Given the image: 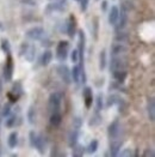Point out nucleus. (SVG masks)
<instances>
[{"label":"nucleus","instance_id":"nucleus-35","mask_svg":"<svg viewBox=\"0 0 155 157\" xmlns=\"http://www.w3.org/2000/svg\"><path fill=\"white\" fill-rule=\"evenodd\" d=\"M80 2H81L80 10H81L82 12H85V11L87 10V6H88V2H90V0H80Z\"/></svg>","mask_w":155,"mask_h":157},{"label":"nucleus","instance_id":"nucleus-18","mask_svg":"<svg viewBox=\"0 0 155 157\" xmlns=\"http://www.w3.org/2000/svg\"><path fill=\"white\" fill-rule=\"evenodd\" d=\"M52 59V53L50 51H45V52L42 54V56H41V65L48 66L50 64Z\"/></svg>","mask_w":155,"mask_h":157},{"label":"nucleus","instance_id":"nucleus-39","mask_svg":"<svg viewBox=\"0 0 155 157\" xmlns=\"http://www.w3.org/2000/svg\"><path fill=\"white\" fill-rule=\"evenodd\" d=\"M132 155V152H131V150L130 149H125L123 152H121V156H131Z\"/></svg>","mask_w":155,"mask_h":157},{"label":"nucleus","instance_id":"nucleus-29","mask_svg":"<svg viewBox=\"0 0 155 157\" xmlns=\"http://www.w3.org/2000/svg\"><path fill=\"white\" fill-rule=\"evenodd\" d=\"M96 107H97V110H102L103 109V95L99 94L97 96V100H96Z\"/></svg>","mask_w":155,"mask_h":157},{"label":"nucleus","instance_id":"nucleus-25","mask_svg":"<svg viewBox=\"0 0 155 157\" xmlns=\"http://www.w3.org/2000/svg\"><path fill=\"white\" fill-rule=\"evenodd\" d=\"M11 92H13L17 97L22 96V95H23V86H22V84H20L19 82H16V84L13 85V89Z\"/></svg>","mask_w":155,"mask_h":157},{"label":"nucleus","instance_id":"nucleus-41","mask_svg":"<svg viewBox=\"0 0 155 157\" xmlns=\"http://www.w3.org/2000/svg\"><path fill=\"white\" fill-rule=\"evenodd\" d=\"M106 9H107V1L104 0L102 2V11H106Z\"/></svg>","mask_w":155,"mask_h":157},{"label":"nucleus","instance_id":"nucleus-32","mask_svg":"<svg viewBox=\"0 0 155 157\" xmlns=\"http://www.w3.org/2000/svg\"><path fill=\"white\" fill-rule=\"evenodd\" d=\"M100 121H102V118H100L99 115H96V117L91 118L90 125L91 126H97V125H99V124H100Z\"/></svg>","mask_w":155,"mask_h":157},{"label":"nucleus","instance_id":"nucleus-9","mask_svg":"<svg viewBox=\"0 0 155 157\" xmlns=\"http://www.w3.org/2000/svg\"><path fill=\"white\" fill-rule=\"evenodd\" d=\"M84 101H85L86 108L90 109L93 103V91H92V88L90 86H86L84 89Z\"/></svg>","mask_w":155,"mask_h":157},{"label":"nucleus","instance_id":"nucleus-31","mask_svg":"<svg viewBox=\"0 0 155 157\" xmlns=\"http://www.w3.org/2000/svg\"><path fill=\"white\" fill-rule=\"evenodd\" d=\"M16 124V115L14 114H10L9 115V119L6 120V127H12L13 125Z\"/></svg>","mask_w":155,"mask_h":157},{"label":"nucleus","instance_id":"nucleus-33","mask_svg":"<svg viewBox=\"0 0 155 157\" xmlns=\"http://www.w3.org/2000/svg\"><path fill=\"white\" fill-rule=\"evenodd\" d=\"M70 60L73 63H78L79 61V52H78V49H74L73 52L70 53Z\"/></svg>","mask_w":155,"mask_h":157},{"label":"nucleus","instance_id":"nucleus-21","mask_svg":"<svg viewBox=\"0 0 155 157\" xmlns=\"http://www.w3.org/2000/svg\"><path fill=\"white\" fill-rule=\"evenodd\" d=\"M70 75H72V79L74 83H79L80 82V77H81V71H80V67L78 65H75L73 67V70L70 71Z\"/></svg>","mask_w":155,"mask_h":157},{"label":"nucleus","instance_id":"nucleus-4","mask_svg":"<svg viewBox=\"0 0 155 157\" xmlns=\"http://www.w3.org/2000/svg\"><path fill=\"white\" fill-rule=\"evenodd\" d=\"M56 71H57L59 77L62 79L63 83H66V84H70L72 83V75H70V70H69L68 66L61 64V65L57 66Z\"/></svg>","mask_w":155,"mask_h":157},{"label":"nucleus","instance_id":"nucleus-24","mask_svg":"<svg viewBox=\"0 0 155 157\" xmlns=\"http://www.w3.org/2000/svg\"><path fill=\"white\" fill-rule=\"evenodd\" d=\"M127 51V48L123 46V44H114L112 46V48H111V53H112V55L115 56V55H119L121 53H124Z\"/></svg>","mask_w":155,"mask_h":157},{"label":"nucleus","instance_id":"nucleus-27","mask_svg":"<svg viewBox=\"0 0 155 157\" xmlns=\"http://www.w3.org/2000/svg\"><path fill=\"white\" fill-rule=\"evenodd\" d=\"M105 66H106V52L103 49L100 52V55H99V68L103 71Z\"/></svg>","mask_w":155,"mask_h":157},{"label":"nucleus","instance_id":"nucleus-2","mask_svg":"<svg viewBox=\"0 0 155 157\" xmlns=\"http://www.w3.org/2000/svg\"><path fill=\"white\" fill-rule=\"evenodd\" d=\"M30 144L32 145L34 147H36L41 154H43L44 150H45V142H44L43 137L37 134V133H35V131L30 132Z\"/></svg>","mask_w":155,"mask_h":157},{"label":"nucleus","instance_id":"nucleus-11","mask_svg":"<svg viewBox=\"0 0 155 157\" xmlns=\"http://www.w3.org/2000/svg\"><path fill=\"white\" fill-rule=\"evenodd\" d=\"M119 105V109L122 108H124V105H125V102H124V100L122 98V97H119L118 95H111V96H109V100H107V105L109 107H111V105Z\"/></svg>","mask_w":155,"mask_h":157},{"label":"nucleus","instance_id":"nucleus-26","mask_svg":"<svg viewBox=\"0 0 155 157\" xmlns=\"http://www.w3.org/2000/svg\"><path fill=\"white\" fill-rule=\"evenodd\" d=\"M98 146H99L98 140H97V139H93L90 144H88V146H87V152H88V154H93V152H96V151L98 150Z\"/></svg>","mask_w":155,"mask_h":157},{"label":"nucleus","instance_id":"nucleus-13","mask_svg":"<svg viewBox=\"0 0 155 157\" xmlns=\"http://www.w3.org/2000/svg\"><path fill=\"white\" fill-rule=\"evenodd\" d=\"M118 25H117V30H122L125 24H127V22H128V12L127 11H124L123 9H121V12H119V16H118Z\"/></svg>","mask_w":155,"mask_h":157},{"label":"nucleus","instance_id":"nucleus-8","mask_svg":"<svg viewBox=\"0 0 155 157\" xmlns=\"http://www.w3.org/2000/svg\"><path fill=\"white\" fill-rule=\"evenodd\" d=\"M107 132H109V137L111 139H115L119 136L121 133V125H119V121L118 120H115L114 122H111L109 125V128H107Z\"/></svg>","mask_w":155,"mask_h":157},{"label":"nucleus","instance_id":"nucleus-22","mask_svg":"<svg viewBox=\"0 0 155 157\" xmlns=\"http://www.w3.org/2000/svg\"><path fill=\"white\" fill-rule=\"evenodd\" d=\"M84 152H85V147L81 146V145L75 144L73 146V151H72V156L74 157H82L84 156Z\"/></svg>","mask_w":155,"mask_h":157},{"label":"nucleus","instance_id":"nucleus-20","mask_svg":"<svg viewBox=\"0 0 155 157\" xmlns=\"http://www.w3.org/2000/svg\"><path fill=\"white\" fill-rule=\"evenodd\" d=\"M35 53H36V49H35L34 46H25L26 60H29V61H34V59H35Z\"/></svg>","mask_w":155,"mask_h":157},{"label":"nucleus","instance_id":"nucleus-6","mask_svg":"<svg viewBox=\"0 0 155 157\" xmlns=\"http://www.w3.org/2000/svg\"><path fill=\"white\" fill-rule=\"evenodd\" d=\"M13 70H14V65H13V59L10 54H7V59H6V64L4 67V78L7 82H10L13 77Z\"/></svg>","mask_w":155,"mask_h":157},{"label":"nucleus","instance_id":"nucleus-23","mask_svg":"<svg viewBox=\"0 0 155 157\" xmlns=\"http://www.w3.org/2000/svg\"><path fill=\"white\" fill-rule=\"evenodd\" d=\"M18 143V133L17 132H12L10 136H9V140H7V144L9 146L13 149V147H16V145Z\"/></svg>","mask_w":155,"mask_h":157},{"label":"nucleus","instance_id":"nucleus-7","mask_svg":"<svg viewBox=\"0 0 155 157\" xmlns=\"http://www.w3.org/2000/svg\"><path fill=\"white\" fill-rule=\"evenodd\" d=\"M125 70V63L123 59L121 58H117L116 55L112 58L111 60V64H110V71L114 72V71H124Z\"/></svg>","mask_w":155,"mask_h":157},{"label":"nucleus","instance_id":"nucleus-17","mask_svg":"<svg viewBox=\"0 0 155 157\" xmlns=\"http://www.w3.org/2000/svg\"><path fill=\"white\" fill-rule=\"evenodd\" d=\"M78 138H79V131L78 130H72L68 134V145L70 147H73L78 143Z\"/></svg>","mask_w":155,"mask_h":157},{"label":"nucleus","instance_id":"nucleus-28","mask_svg":"<svg viewBox=\"0 0 155 157\" xmlns=\"http://www.w3.org/2000/svg\"><path fill=\"white\" fill-rule=\"evenodd\" d=\"M27 118H29V121L30 124H34L36 121V110L34 109V107H31L29 109V113H27Z\"/></svg>","mask_w":155,"mask_h":157},{"label":"nucleus","instance_id":"nucleus-40","mask_svg":"<svg viewBox=\"0 0 155 157\" xmlns=\"http://www.w3.org/2000/svg\"><path fill=\"white\" fill-rule=\"evenodd\" d=\"M128 39L127 36H124V34H119V36H116V40H118V41H125V40Z\"/></svg>","mask_w":155,"mask_h":157},{"label":"nucleus","instance_id":"nucleus-38","mask_svg":"<svg viewBox=\"0 0 155 157\" xmlns=\"http://www.w3.org/2000/svg\"><path fill=\"white\" fill-rule=\"evenodd\" d=\"M73 125H74L77 128H79V127L82 125V121H81V119H80V118H75V119H74V121H73Z\"/></svg>","mask_w":155,"mask_h":157},{"label":"nucleus","instance_id":"nucleus-3","mask_svg":"<svg viewBox=\"0 0 155 157\" xmlns=\"http://www.w3.org/2000/svg\"><path fill=\"white\" fill-rule=\"evenodd\" d=\"M68 47L69 43L68 41H60L57 47H56V58L60 61H65L68 56Z\"/></svg>","mask_w":155,"mask_h":157},{"label":"nucleus","instance_id":"nucleus-19","mask_svg":"<svg viewBox=\"0 0 155 157\" xmlns=\"http://www.w3.org/2000/svg\"><path fill=\"white\" fill-rule=\"evenodd\" d=\"M112 76H114V78L116 79L119 84H123L125 78H127V71L125 70L124 71H114Z\"/></svg>","mask_w":155,"mask_h":157},{"label":"nucleus","instance_id":"nucleus-34","mask_svg":"<svg viewBox=\"0 0 155 157\" xmlns=\"http://www.w3.org/2000/svg\"><path fill=\"white\" fill-rule=\"evenodd\" d=\"M10 114H11V107H10V105H5L2 107V115L9 117Z\"/></svg>","mask_w":155,"mask_h":157},{"label":"nucleus","instance_id":"nucleus-30","mask_svg":"<svg viewBox=\"0 0 155 157\" xmlns=\"http://www.w3.org/2000/svg\"><path fill=\"white\" fill-rule=\"evenodd\" d=\"M1 48H2V51L6 54H10V42H9V40H2Z\"/></svg>","mask_w":155,"mask_h":157},{"label":"nucleus","instance_id":"nucleus-42","mask_svg":"<svg viewBox=\"0 0 155 157\" xmlns=\"http://www.w3.org/2000/svg\"><path fill=\"white\" fill-rule=\"evenodd\" d=\"M0 91H1V83H0Z\"/></svg>","mask_w":155,"mask_h":157},{"label":"nucleus","instance_id":"nucleus-16","mask_svg":"<svg viewBox=\"0 0 155 157\" xmlns=\"http://www.w3.org/2000/svg\"><path fill=\"white\" fill-rule=\"evenodd\" d=\"M49 121H50V124H52V126H55V127L60 126V124H61V121H62V115H61V113H60V112L52 113Z\"/></svg>","mask_w":155,"mask_h":157},{"label":"nucleus","instance_id":"nucleus-1","mask_svg":"<svg viewBox=\"0 0 155 157\" xmlns=\"http://www.w3.org/2000/svg\"><path fill=\"white\" fill-rule=\"evenodd\" d=\"M61 102H62V94L61 92H54L49 96L48 101V108L50 113L60 112L61 109Z\"/></svg>","mask_w":155,"mask_h":157},{"label":"nucleus","instance_id":"nucleus-15","mask_svg":"<svg viewBox=\"0 0 155 157\" xmlns=\"http://www.w3.org/2000/svg\"><path fill=\"white\" fill-rule=\"evenodd\" d=\"M148 117H149V120L150 121H154L155 120V101H154V97H150L148 100Z\"/></svg>","mask_w":155,"mask_h":157},{"label":"nucleus","instance_id":"nucleus-5","mask_svg":"<svg viewBox=\"0 0 155 157\" xmlns=\"http://www.w3.org/2000/svg\"><path fill=\"white\" fill-rule=\"evenodd\" d=\"M45 36V31L43 28L41 26H35V28H31L26 31V37L30 40H34V41H38L42 40Z\"/></svg>","mask_w":155,"mask_h":157},{"label":"nucleus","instance_id":"nucleus-10","mask_svg":"<svg viewBox=\"0 0 155 157\" xmlns=\"http://www.w3.org/2000/svg\"><path fill=\"white\" fill-rule=\"evenodd\" d=\"M75 30H77V22L74 19V17L70 16L69 19H68V22H67V29H66V31H67V34H68L69 37H74L75 36Z\"/></svg>","mask_w":155,"mask_h":157},{"label":"nucleus","instance_id":"nucleus-37","mask_svg":"<svg viewBox=\"0 0 155 157\" xmlns=\"http://www.w3.org/2000/svg\"><path fill=\"white\" fill-rule=\"evenodd\" d=\"M7 97H9V100H10V102H16L17 100H18V97L13 94V92H9L7 94Z\"/></svg>","mask_w":155,"mask_h":157},{"label":"nucleus","instance_id":"nucleus-43","mask_svg":"<svg viewBox=\"0 0 155 157\" xmlns=\"http://www.w3.org/2000/svg\"><path fill=\"white\" fill-rule=\"evenodd\" d=\"M75 1H80V0H75Z\"/></svg>","mask_w":155,"mask_h":157},{"label":"nucleus","instance_id":"nucleus-36","mask_svg":"<svg viewBox=\"0 0 155 157\" xmlns=\"http://www.w3.org/2000/svg\"><path fill=\"white\" fill-rule=\"evenodd\" d=\"M148 156H150V157L155 156L154 151H153L152 149H147V150H144V152H143V157H148Z\"/></svg>","mask_w":155,"mask_h":157},{"label":"nucleus","instance_id":"nucleus-12","mask_svg":"<svg viewBox=\"0 0 155 157\" xmlns=\"http://www.w3.org/2000/svg\"><path fill=\"white\" fill-rule=\"evenodd\" d=\"M122 140H118V139H112L111 143H110V154L112 156H118L119 151H121V147H122Z\"/></svg>","mask_w":155,"mask_h":157},{"label":"nucleus","instance_id":"nucleus-14","mask_svg":"<svg viewBox=\"0 0 155 157\" xmlns=\"http://www.w3.org/2000/svg\"><path fill=\"white\" fill-rule=\"evenodd\" d=\"M118 16H119V9L117 6H112L110 13H109V23L111 25H115L118 21Z\"/></svg>","mask_w":155,"mask_h":157}]
</instances>
